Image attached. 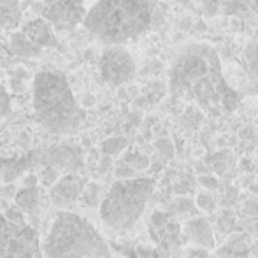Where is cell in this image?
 Here are the masks:
<instances>
[{"label": "cell", "instance_id": "cell-35", "mask_svg": "<svg viewBox=\"0 0 258 258\" xmlns=\"http://www.w3.org/2000/svg\"><path fill=\"white\" fill-rule=\"evenodd\" d=\"M201 183L204 184V186H207V188H216L218 186L216 179H214V177H211V176H202Z\"/></svg>", "mask_w": 258, "mask_h": 258}, {"label": "cell", "instance_id": "cell-11", "mask_svg": "<svg viewBox=\"0 0 258 258\" xmlns=\"http://www.w3.org/2000/svg\"><path fill=\"white\" fill-rule=\"evenodd\" d=\"M37 163H44V151H30L27 155L0 158V179L2 183H14Z\"/></svg>", "mask_w": 258, "mask_h": 258}, {"label": "cell", "instance_id": "cell-22", "mask_svg": "<svg viewBox=\"0 0 258 258\" xmlns=\"http://www.w3.org/2000/svg\"><path fill=\"white\" fill-rule=\"evenodd\" d=\"M167 92V85L163 81H155L151 85H148V95H146V100L148 104H155L165 95Z\"/></svg>", "mask_w": 258, "mask_h": 258}, {"label": "cell", "instance_id": "cell-33", "mask_svg": "<svg viewBox=\"0 0 258 258\" xmlns=\"http://www.w3.org/2000/svg\"><path fill=\"white\" fill-rule=\"evenodd\" d=\"M81 107H92V105H95V97L92 95V93H85V95L81 97Z\"/></svg>", "mask_w": 258, "mask_h": 258}, {"label": "cell", "instance_id": "cell-9", "mask_svg": "<svg viewBox=\"0 0 258 258\" xmlns=\"http://www.w3.org/2000/svg\"><path fill=\"white\" fill-rule=\"evenodd\" d=\"M86 181L78 176V172H67L58 177V181L49 190V201L58 209H69L79 202V195Z\"/></svg>", "mask_w": 258, "mask_h": 258}, {"label": "cell", "instance_id": "cell-32", "mask_svg": "<svg viewBox=\"0 0 258 258\" xmlns=\"http://www.w3.org/2000/svg\"><path fill=\"white\" fill-rule=\"evenodd\" d=\"M162 69H163L162 61L153 60V61H151V65H148V67L144 69V72H143V74H158V72L162 71Z\"/></svg>", "mask_w": 258, "mask_h": 258}, {"label": "cell", "instance_id": "cell-15", "mask_svg": "<svg viewBox=\"0 0 258 258\" xmlns=\"http://www.w3.org/2000/svg\"><path fill=\"white\" fill-rule=\"evenodd\" d=\"M23 7L20 0H0V28L6 32H14L20 28Z\"/></svg>", "mask_w": 258, "mask_h": 258}, {"label": "cell", "instance_id": "cell-23", "mask_svg": "<svg viewBox=\"0 0 258 258\" xmlns=\"http://www.w3.org/2000/svg\"><path fill=\"white\" fill-rule=\"evenodd\" d=\"M58 177H60V170H58L56 167L49 165V163H44L42 174H41L42 184H44V186H53V184L58 181Z\"/></svg>", "mask_w": 258, "mask_h": 258}, {"label": "cell", "instance_id": "cell-10", "mask_svg": "<svg viewBox=\"0 0 258 258\" xmlns=\"http://www.w3.org/2000/svg\"><path fill=\"white\" fill-rule=\"evenodd\" d=\"M44 163L56 167L60 172H78L83 167V151L76 144H56L44 151Z\"/></svg>", "mask_w": 258, "mask_h": 258}, {"label": "cell", "instance_id": "cell-34", "mask_svg": "<svg viewBox=\"0 0 258 258\" xmlns=\"http://www.w3.org/2000/svg\"><path fill=\"white\" fill-rule=\"evenodd\" d=\"M39 184V177L35 174H27L23 179V186H37Z\"/></svg>", "mask_w": 258, "mask_h": 258}, {"label": "cell", "instance_id": "cell-1", "mask_svg": "<svg viewBox=\"0 0 258 258\" xmlns=\"http://www.w3.org/2000/svg\"><path fill=\"white\" fill-rule=\"evenodd\" d=\"M167 90L170 100L195 102L211 116L234 112L241 104L239 93L221 71L220 54L206 42H191L179 49L169 67Z\"/></svg>", "mask_w": 258, "mask_h": 258}, {"label": "cell", "instance_id": "cell-28", "mask_svg": "<svg viewBox=\"0 0 258 258\" xmlns=\"http://www.w3.org/2000/svg\"><path fill=\"white\" fill-rule=\"evenodd\" d=\"M197 204H199V207H201L202 211H207V213H211V211H214V201H213V197H211L209 194H202V195H199Z\"/></svg>", "mask_w": 258, "mask_h": 258}, {"label": "cell", "instance_id": "cell-36", "mask_svg": "<svg viewBox=\"0 0 258 258\" xmlns=\"http://www.w3.org/2000/svg\"><path fill=\"white\" fill-rule=\"evenodd\" d=\"M109 167H111V156L105 155V158H104V160H100L99 169H100V172H105V170H107Z\"/></svg>", "mask_w": 258, "mask_h": 258}, {"label": "cell", "instance_id": "cell-20", "mask_svg": "<svg viewBox=\"0 0 258 258\" xmlns=\"http://www.w3.org/2000/svg\"><path fill=\"white\" fill-rule=\"evenodd\" d=\"M79 201L85 207H95L100 204V186L97 183H86L79 195Z\"/></svg>", "mask_w": 258, "mask_h": 258}, {"label": "cell", "instance_id": "cell-12", "mask_svg": "<svg viewBox=\"0 0 258 258\" xmlns=\"http://www.w3.org/2000/svg\"><path fill=\"white\" fill-rule=\"evenodd\" d=\"M32 42H34L37 48L48 49V48H58L60 42H58L56 35H54L53 27L44 20V18H34V20L27 21L23 27L20 28Z\"/></svg>", "mask_w": 258, "mask_h": 258}, {"label": "cell", "instance_id": "cell-27", "mask_svg": "<svg viewBox=\"0 0 258 258\" xmlns=\"http://www.w3.org/2000/svg\"><path fill=\"white\" fill-rule=\"evenodd\" d=\"M11 112V95L6 86L0 85V119H4Z\"/></svg>", "mask_w": 258, "mask_h": 258}, {"label": "cell", "instance_id": "cell-16", "mask_svg": "<svg viewBox=\"0 0 258 258\" xmlns=\"http://www.w3.org/2000/svg\"><path fill=\"white\" fill-rule=\"evenodd\" d=\"M244 71L248 76V95H258V41L249 42L244 48Z\"/></svg>", "mask_w": 258, "mask_h": 258}, {"label": "cell", "instance_id": "cell-5", "mask_svg": "<svg viewBox=\"0 0 258 258\" xmlns=\"http://www.w3.org/2000/svg\"><path fill=\"white\" fill-rule=\"evenodd\" d=\"M155 191L151 177L118 179L100 202V218L112 232L125 234L143 218L146 206Z\"/></svg>", "mask_w": 258, "mask_h": 258}, {"label": "cell", "instance_id": "cell-2", "mask_svg": "<svg viewBox=\"0 0 258 258\" xmlns=\"http://www.w3.org/2000/svg\"><path fill=\"white\" fill-rule=\"evenodd\" d=\"M163 23L158 0H95L83 27L105 46L136 42Z\"/></svg>", "mask_w": 258, "mask_h": 258}, {"label": "cell", "instance_id": "cell-19", "mask_svg": "<svg viewBox=\"0 0 258 258\" xmlns=\"http://www.w3.org/2000/svg\"><path fill=\"white\" fill-rule=\"evenodd\" d=\"M191 2H197L199 6H202V4H214V6L220 7L227 16H242L244 18L246 14L249 13L248 7H246L244 4L239 2V0H191Z\"/></svg>", "mask_w": 258, "mask_h": 258}, {"label": "cell", "instance_id": "cell-17", "mask_svg": "<svg viewBox=\"0 0 258 258\" xmlns=\"http://www.w3.org/2000/svg\"><path fill=\"white\" fill-rule=\"evenodd\" d=\"M9 51L18 58H39L44 49L37 48L21 30H14L9 37Z\"/></svg>", "mask_w": 258, "mask_h": 258}, {"label": "cell", "instance_id": "cell-7", "mask_svg": "<svg viewBox=\"0 0 258 258\" xmlns=\"http://www.w3.org/2000/svg\"><path fill=\"white\" fill-rule=\"evenodd\" d=\"M99 71L109 86L119 88L136 78L137 63L125 46H105L99 58Z\"/></svg>", "mask_w": 258, "mask_h": 258}, {"label": "cell", "instance_id": "cell-6", "mask_svg": "<svg viewBox=\"0 0 258 258\" xmlns=\"http://www.w3.org/2000/svg\"><path fill=\"white\" fill-rule=\"evenodd\" d=\"M0 258H41V242L35 227L13 223L0 214Z\"/></svg>", "mask_w": 258, "mask_h": 258}, {"label": "cell", "instance_id": "cell-25", "mask_svg": "<svg viewBox=\"0 0 258 258\" xmlns=\"http://www.w3.org/2000/svg\"><path fill=\"white\" fill-rule=\"evenodd\" d=\"M4 218L9 220V221H13V223H27V221H25V213L16 204L11 206V207H6V211H4Z\"/></svg>", "mask_w": 258, "mask_h": 258}, {"label": "cell", "instance_id": "cell-30", "mask_svg": "<svg viewBox=\"0 0 258 258\" xmlns=\"http://www.w3.org/2000/svg\"><path fill=\"white\" fill-rule=\"evenodd\" d=\"M9 85H11V90H13L14 93H23L25 90H27V83H25V79H21V78H11V81H9Z\"/></svg>", "mask_w": 258, "mask_h": 258}, {"label": "cell", "instance_id": "cell-37", "mask_svg": "<svg viewBox=\"0 0 258 258\" xmlns=\"http://www.w3.org/2000/svg\"><path fill=\"white\" fill-rule=\"evenodd\" d=\"M190 258H211L206 251H191Z\"/></svg>", "mask_w": 258, "mask_h": 258}, {"label": "cell", "instance_id": "cell-21", "mask_svg": "<svg viewBox=\"0 0 258 258\" xmlns=\"http://www.w3.org/2000/svg\"><path fill=\"white\" fill-rule=\"evenodd\" d=\"M126 139L125 137H119V136H114V137H107L105 141H102L100 144V151L107 156H116L119 155L123 150L126 148Z\"/></svg>", "mask_w": 258, "mask_h": 258}, {"label": "cell", "instance_id": "cell-31", "mask_svg": "<svg viewBox=\"0 0 258 258\" xmlns=\"http://www.w3.org/2000/svg\"><path fill=\"white\" fill-rule=\"evenodd\" d=\"M16 184L14 183H6L4 186H0V197L2 199H9L16 195Z\"/></svg>", "mask_w": 258, "mask_h": 258}, {"label": "cell", "instance_id": "cell-8", "mask_svg": "<svg viewBox=\"0 0 258 258\" xmlns=\"http://www.w3.org/2000/svg\"><path fill=\"white\" fill-rule=\"evenodd\" d=\"M86 14L85 0H42L41 16L56 32L76 30Z\"/></svg>", "mask_w": 258, "mask_h": 258}, {"label": "cell", "instance_id": "cell-29", "mask_svg": "<svg viewBox=\"0 0 258 258\" xmlns=\"http://www.w3.org/2000/svg\"><path fill=\"white\" fill-rule=\"evenodd\" d=\"M114 174L118 179H128V177L136 176V170H134V167H130L128 163H126V165H119Z\"/></svg>", "mask_w": 258, "mask_h": 258}, {"label": "cell", "instance_id": "cell-26", "mask_svg": "<svg viewBox=\"0 0 258 258\" xmlns=\"http://www.w3.org/2000/svg\"><path fill=\"white\" fill-rule=\"evenodd\" d=\"M155 148L158 150V153L162 156H165V158H172L174 156V144H172V141L167 139V137H162V139L156 141Z\"/></svg>", "mask_w": 258, "mask_h": 258}, {"label": "cell", "instance_id": "cell-13", "mask_svg": "<svg viewBox=\"0 0 258 258\" xmlns=\"http://www.w3.org/2000/svg\"><path fill=\"white\" fill-rule=\"evenodd\" d=\"M150 232L158 244L169 246L177 241L179 225H177L176 221H172V218H170L169 214L162 213V211H156V213H153V216H151Z\"/></svg>", "mask_w": 258, "mask_h": 258}, {"label": "cell", "instance_id": "cell-38", "mask_svg": "<svg viewBox=\"0 0 258 258\" xmlns=\"http://www.w3.org/2000/svg\"><path fill=\"white\" fill-rule=\"evenodd\" d=\"M251 136H253V128H251V126L241 130V137H251Z\"/></svg>", "mask_w": 258, "mask_h": 258}, {"label": "cell", "instance_id": "cell-24", "mask_svg": "<svg viewBox=\"0 0 258 258\" xmlns=\"http://www.w3.org/2000/svg\"><path fill=\"white\" fill-rule=\"evenodd\" d=\"M125 162L130 167H134V169H146V167H150V158L141 153H128L125 156Z\"/></svg>", "mask_w": 258, "mask_h": 258}, {"label": "cell", "instance_id": "cell-4", "mask_svg": "<svg viewBox=\"0 0 258 258\" xmlns=\"http://www.w3.org/2000/svg\"><path fill=\"white\" fill-rule=\"evenodd\" d=\"M46 258H112L97 228L71 211H58L44 241Z\"/></svg>", "mask_w": 258, "mask_h": 258}, {"label": "cell", "instance_id": "cell-3", "mask_svg": "<svg viewBox=\"0 0 258 258\" xmlns=\"http://www.w3.org/2000/svg\"><path fill=\"white\" fill-rule=\"evenodd\" d=\"M32 102L37 121L56 136L74 134L86 118L67 76L60 71H41L34 76Z\"/></svg>", "mask_w": 258, "mask_h": 258}, {"label": "cell", "instance_id": "cell-18", "mask_svg": "<svg viewBox=\"0 0 258 258\" xmlns=\"http://www.w3.org/2000/svg\"><path fill=\"white\" fill-rule=\"evenodd\" d=\"M14 204L20 207L25 214H30L39 206V188L37 186H23L14 195Z\"/></svg>", "mask_w": 258, "mask_h": 258}, {"label": "cell", "instance_id": "cell-14", "mask_svg": "<svg viewBox=\"0 0 258 258\" xmlns=\"http://www.w3.org/2000/svg\"><path fill=\"white\" fill-rule=\"evenodd\" d=\"M184 235L190 242H194L195 246H201V248H213L214 246V237L213 232H211L209 223L204 218H195V220L188 221L184 225Z\"/></svg>", "mask_w": 258, "mask_h": 258}]
</instances>
